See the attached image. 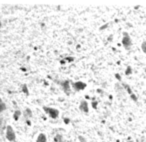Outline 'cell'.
I'll use <instances>...</instances> for the list:
<instances>
[{
  "mask_svg": "<svg viewBox=\"0 0 146 142\" xmlns=\"http://www.w3.org/2000/svg\"><path fill=\"white\" fill-rule=\"evenodd\" d=\"M6 138H7V140H9L10 142L15 141V139H16L15 132L11 126H7L6 127Z\"/></svg>",
  "mask_w": 146,
  "mask_h": 142,
  "instance_id": "1",
  "label": "cell"
},
{
  "mask_svg": "<svg viewBox=\"0 0 146 142\" xmlns=\"http://www.w3.org/2000/svg\"><path fill=\"white\" fill-rule=\"evenodd\" d=\"M43 109H44L45 112H46V113L48 114V115L50 116L51 118H53V119H55V118H57L59 116V111L57 109H55V108L44 107Z\"/></svg>",
  "mask_w": 146,
  "mask_h": 142,
  "instance_id": "2",
  "label": "cell"
},
{
  "mask_svg": "<svg viewBox=\"0 0 146 142\" xmlns=\"http://www.w3.org/2000/svg\"><path fill=\"white\" fill-rule=\"evenodd\" d=\"M123 35H124V37L122 38V44H123V46L125 47V48L128 49L132 44L131 39H130V36L127 34V33H124Z\"/></svg>",
  "mask_w": 146,
  "mask_h": 142,
  "instance_id": "3",
  "label": "cell"
},
{
  "mask_svg": "<svg viewBox=\"0 0 146 142\" xmlns=\"http://www.w3.org/2000/svg\"><path fill=\"white\" fill-rule=\"evenodd\" d=\"M61 86H62L63 90H64L65 93L69 94L70 93V82L68 80H64L63 82H61Z\"/></svg>",
  "mask_w": 146,
  "mask_h": 142,
  "instance_id": "4",
  "label": "cell"
},
{
  "mask_svg": "<svg viewBox=\"0 0 146 142\" xmlns=\"http://www.w3.org/2000/svg\"><path fill=\"white\" fill-rule=\"evenodd\" d=\"M85 86H86L85 83H83V82H81V81L74 82V83H73V88H74V90H76V91H80V90L84 89Z\"/></svg>",
  "mask_w": 146,
  "mask_h": 142,
  "instance_id": "5",
  "label": "cell"
},
{
  "mask_svg": "<svg viewBox=\"0 0 146 142\" xmlns=\"http://www.w3.org/2000/svg\"><path fill=\"white\" fill-rule=\"evenodd\" d=\"M79 108H80V110H81V111L84 112V113H87L88 110H89V108H88V103L86 101H82L81 103H80Z\"/></svg>",
  "mask_w": 146,
  "mask_h": 142,
  "instance_id": "6",
  "label": "cell"
},
{
  "mask_svg": "<svg viewBox=\"0 0 146 142\" xmlns=\"http://www.w3.org/2000/svg\"><path fill=\"white\" fill-rule=\"evenodd\" d=\"M36 142H47V138H46V136H45V134H43V133L39 134L38 137H37Z\"/></svg>",
  "mask_w": 146,
  "mask_h": 142,
  "instance_id": "7",
  "label": "cell"
},
{
  "mask_svg": "<svg viewBox=\"0 0 146 142\" xmlns=\"http://www.w3.org/2000/svg\"><path fill=\"white\" fill-rule=\"evenodd\" d=\"M6 109V104L3 102V100L0 98V113H2L4 110Z\"/></svg>",
  "mask_w": 146,
  "mask_h": 142,
  "instance_id": "8",
  "label": "cell"
},
{
  "mask_svg": "<svg viewBox=\"0 0 146 142\" xmlns=\"http://www.w3.org/2000/svg\"><path fill=\"white\" fill-rule=\"evenodd\" d=\"M5 125V119L2 117V116H0V130H2V128L4 127Z\"/></svg>",
  "mask_w": 146,
  "mask_h": 142,
  "instance_id": "9",
  "label": "cell"
},
{
  "mask_svg": "<svg viewBox=\"0 0 146 142\" xmlns=\"http://www.w3.org/2000/svg\"><path fill=\"white\" fill-rule=\"evenodd\" d=\"M55 142H63V137L60 134H57L56 137H55Z\"/></svg>",
  "mask_w": 146,
  "mask_h": 142,
  "instance_id": "10",
  "label": "cell"
},
{
  "mask_svg": "<svg viewBox=\"0 0 146 142\" xmlns=\"http://www.w3.org/2000/svg\"><path fill=\"white\" fill-rule=\"evenodd\" d=\"M19 116H20V111H19V110H16V111L14 112V116H13V117H14L15 120H17L19 118Z\"/></svg>",
  "mask_w": 146,
  "mask_h": 142,
  "instance_id": "11",
  "label": "cell"
},
{
  "mask_svg": "<svg viewBox=\"0 0 146 142\" xmlns=\"http://www.w3.org/2000/svg\"><path fill=\"white\" fill-rule=\"evenodd\" d=\"M24 114H25V117H30L31 116V111H30V109H26L25 110V112H24Z\"/></svg>",
  "mask_w": 146,
  "mask_h": 142,
  "instance_id": "12",
  "label": "cell"
},
{
  "mask_svg": "<svg viewBox=\"0 0 146 142\" xmlns=\"http://www.w3.org/2000/svg\"><path fill=\"white\" fill-rule=\"evenodd\" d=\"M145 45H146V42L145 41H143V43H142V51H143V52H145Z\"/></svg>",
  "mask_w": 146,
  "mask_h": 142,
  "instance_id": "13",
  "label": "cell"
},
{
  "mask_svg": "<svg viewBox=\"0 0 146 142\" xmlns=\"http://www.w3.org/2000/svg\"><path fill=\"white\" fill-rule=\"evenodd\" d=\"M79 141H80V142H87V141L85 140V138L82 137V136H79Z\"/></svg>",
  "mask_w": 146,
  "mask_h": 142,
  "instance_id": "14",
  "label": "cell"
},
{
  "mask_svg": "<svg viewBox=\"0 0 146 142\" xmlns=\"http://www.w3.org/2000/svg\"><path fill=\"white\" fill-rule=\"evenodd\" d=\"M129 72L131 73V68H130V67H128L127 71H126V74H129Z\"/></svg>",
  "mask_w": 146,
  "mask_h": 142,
  "instance_id": "15",
  "label": "cell"
}]
</instances>
